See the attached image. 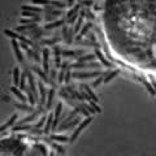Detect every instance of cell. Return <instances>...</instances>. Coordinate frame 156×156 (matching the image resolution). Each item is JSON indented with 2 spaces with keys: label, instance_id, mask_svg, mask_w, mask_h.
Instances as JSON below:
<instances>
[{
  "label": "cell",
  "instance_id": "40",
  "mask_svg": "<svg viewBox=\"0 0 156 156\" xmlns=\"http://www.w3.org/2000/svg\"><path fill=\"white\" fill-rule=\"evenodd\" d=\"M46 124V116H42L40 117V120H39V121L37 122V124H35V128H39V129H42V126H43V125Z\"/></svg>",
  "mask_w": 156,
  "mask_h": 156
},
{
  "label": "cell",
  "instance_id": "34",
  "mask_svg": "<svg viewBox=\"0 0 156 156\" xmlns=\"http://www.w3.org/2000/svg\"><path fill=\"white\" fill-rule=\"evenodd\" d=\"M21 16H23L25 18H35V17H38L37 13H34V12H28V11H22V13H21Z\"/></svg>",
  "mask_w": 156,
  "mask_h": 156
},
{
  "label": "cell",
  "instance_id": "6",
  "mask_svg": "<svg viewBox=\"0 0 156 156\" xmlns=\"http://www.w3.org/2000/svg\"><path fill=\"white\" fill-rule=\"evenodd\" d=\"M31 69L35 72V73L38 74V76H39V78H42V81H43V82H47V83H48V85H51V86H52V87L56 85L55 82H52V81L50 79L48 74H46V73H44V70H42V69H39V68H37V67H33Z\"/></svg>",
  "mask_w": 156,
  "mask_h": 156
},
{
  "label": "cell",
  "instance_id": "42",
  "mask_svg": "<svg viewBox=\"0 0 156 156\" xmlns=\"http://www.w3.org/2000/svg\"><path fill=\"white\" fill-rule=\"evenodd\" d=\"M77 20H78V13H77V14H74V16H72L70 18H67V22L69 23V25H73V23L76 22Z\"/></svg>",
  "mask_w": 156,
  "mask_h": 156
},
{
  "label": "cell",
  "instance_id": "47",
  "mask_svg": "<svg viewBox=\"0 0 156 156\" xmlns=\"http://www.w3.org/2000/svg\"><path fill=\"white\" fill-rule=\"evenodd\" d=\"M51 77H50V79L52 81V82H55V78H56V70L55 69H52V70H51Z\"/></svg>",
  "mask_w": 156,
  "mask_h": 156
},
{
  "label": "cell",
  "instance_id": "35",
  "mask_svg": "<svg viewBox=\"0 0 156 156\" xmlns=\"http://www.w3.org/2000/svg\"><path fill=\"white\" fill-rule=\"evenodd\" d=\"M60 40V38H53V39H46V40H42L40 42V44H47V46H52V44H55L56 42H59Z\"/></svg>",
  "mask_w": 156,
  "mask_h": 156
},
{
  "label": "cell",
  "instance_id": "5",
  "mask_svg": "<svg viewBox=\"0 0 156 156\" xmlns=\"http://www.w3.org/2000/svg\"><path fill=\"white\" fill-rule=\"evenodd\" d=\"M42 59H43V70L46 74L50 73V50L48 48H44L42 51Z\"/></svg>",
  "mask_w": 156,
  "mask_h": 156
},
{
  "label": "cell",
  "instance_id": "14",
  "mask_svg": "<svg viewBox=\"0 0 156 156\" xmlns=\"http://www.w3.org/2000/svg\"><path fill=\"white\" fill-rule=\"evenodd\" d=\"M11 91L13 92L14 95H16V98L18 99V100L21 101V103H26V101H28V99H26V96L22 94V91H21V90H20L18 87H17V86H12V87H11Z\"/></svg>",
  "mask_w": 156,
  "mask_h": 156
},
{
  "label": "cell",
  "instance_id": "22",
  "mask_svg": "<svg viewBox=\"0 0 156 156\" xmlns=\"http://www.w3.org/2000/svg\"><path fill=\"white\" fill-rule=\"evenodd\" d=\"M118 74H120V69H116V70H112V72H108L107 76L104 77V81H103V82H104V83H108L109 81H112L115 77L118 76Z\"/></svg>",
  "mask_w": 156,
  "mask_h": 156
},
{
  "label": "cell",
  "instance_id": "20",
  "mask_svg": "<svg viewBox=\"0 0 156 156\" xmlns=\"http://www.w3.org/2000/svg\"><path fill=\"white\" fill-rule=\"evenodd\" d=\"M53 96H55V90L50 89L48 90V95H47V101H46V108H47V109H51V107H52Z\"/></svg>",
  "mask_w": 156,
  "mask_h": 156
},
{
  "label": "cell",
  "instance_id": "29",
  "mask_svg": "<svg viewBox=\"0 0 156 156\" xmlns=\"http://www.w3.org/2000/svg\"><path fill=\"white\" fill-rule=\"evenodd\" d=\"M91 28H92V23H91V22L85 23V25H83L82 28H81V30H79V34H78V35H79V37L82 38L83 35H86V34H87V33H89V30L91 29Z\"/></svg>",
  "mask_w": 156,
  "mask_h": 156
},
{
  "label": "cell",
  "instance_id": "10",
  "mask_svg": "<svg viewBox=\"0 0 156 156\" xmlns=\"http://www.w3.org/2000/svg\"><path fill=\"white\" fill-rule=\"evenodd\" d=\"M95 56H96V59L100 61L101 65H104V67H107V68H112L113 67V64L109 61V60H107L106 57H104V55L99 51V48H95Z\"/></svg>",
  "mask_w": 156,
  "mask_h": 156
},
{
  "label": "cell",
  "instance_id": "31",
  "mask_svg": "<svg viewBox=\"0 0 156 156\" xmlns=\"http://www.w3.org/2000/svg\"><path fill=\"white\" fill-rule=\"evenodd\" d=\"M21 91H25V89H26V73H23V74H21V78H20V85L17 86Z\"/></svg>",
  "mask_w": 156,
  "mask_h": 156
},
{
  "label": "cell",
  "instance_id": "3",
  "mask_svg": "<svg viewBox=\"0 0 156 156\" xmlns=\"http://www.w3.org/2000/svg\"><path fill=\"white\" fill-rule=\"evenodd\" d=\"M69 69H91V68H100V64L95 61H90V62H74V64H70L68 67Z\"/></svg>",
  "mask_w": 156,
  "mask_h": 156
},
{
  "label": "cell",
  "instance_id": "44",
  "mask_svg": "<svg viewBox=\"0 0 156 156\" xmlns=\"http://www.w3.org/2000/svg\"><path fill=\"white\" fill-rule=\"evenodd\" d=\"M44 18H46V21H47V23L50 22V21H56V16H53V14H47L46 17H44Z\"/></svg>",
  "mask_w": 156,
  "mask_h": 156
},
{
  "label": "cell",
  "instance_id": "17",
  "mask_svg": "<svg viewBox=\"0 0 156 156\" xmlns=\"http://www.w3.org/2000/svg\"><path fill=\"white\" fill-rule=\"evenodd\" d=\"M64 22H65L64 18L56 20V21H53V22H48L46 26H44V29H46V30H52L55 28H59V26H64Z\"/></svg>",
  "mask_w": 156,
  "mask_h": 156
},
{
  "label": "cell",
  "instance_id": "49",
  "mask_svg": "<svg viewBox=\"0 0 156 156\" xmlns=\"http://www.w3.org/2000/svg\"><path fill=\"white\" fill-rule=\"evenodd\" d=\"M85 17H87V18H90V20H94V14L91 13L90 11H86V14H85Z\"/></svg>",
  "mask_w": 156,
  "mask_h": 156
},
{
  "label": "cell",
  "instance_id": "12",
  "mask_svg": "<svg viewBox=\"0 0 156 156\" xmlns=\"http://www.w3.org/2000/svg\"><path fill=\"white\" fill-rule=\"evenodd\" d=\"M85 14H86V11L82 9L79 12V14H78V20L76 22V25H74V33H79L81 28H82V23H83V18H85Z\"/></svg>",
  "mask_w": 156,
  "mask_h": 156
},
{
  "label": "cell",
  "instance_id": "13",
  "mask_svg": "<svg viewBox=\"0 0 156 156\" xmlns=\"http://www.w3.org/2000/svg\"><path fill=\"white\" fill-rule=\"evenodd\" d=\"M40 140H44V142H47L48 143V145L52 147L53 150H56V151L59 152V154H64L65 152V150L62 148L61 146H59V145H56L55 142H52V139H51V138H48V137H44V138H40Z\"/></svg>",
  "mask_w": 156,
  "mask_h": 156
},
{
  "label": "cell",
  "instance_id": "21",
  "mask_svg": "<svg viewBox=\"0 0 156 156\" xmlns=\"http://www.w3.org/2000/svg\"><path fill=\"white\" fill-rule=\"evenodd\" d=\"M82 87H83V90H85V91L89 94V96L91 98V100H92V101H95V103H99V98L96 96V95H95V92L89 87V85H82Z\"/></svg>",
  "mask_w": 156,
  "mask_h": 156
},
{
  "label": "cell",
  "instance_id": "1",
  "mask_svg": "<svg viewBox=\"0 0 156 156\" xmlns=\"http://www.w3.org/2000/svg\"><path fill=\"white\" fill-rule=\"evenodd\" d=\"M91 121H92V116L86 117V118L83 120V121H81V122H79V125H78V128H77L76 130L73 131V134H72V137L69 138V142H70V143H73L74 140H76L77 138H78V135H79V134H81V131H82L83 129H85L86 126H87V125H89Z\"/></svg>",
  "mask_w": 156,
  "mask_h": 156
},
{
  "label": "cell",
  "instance_id": "52",
  "mask_svg": "<svg viewBox=\"0 0 156 156\" xmlns=\"http://www.w3.org/2000/svg\"><path fill=\"white\" fill-rule=\"evenodd\" d=\"M8 135V133H4V131H1L0 133V138H3V137H7Z\"/></svg>",
  "mask_w": 156,
  "mask_h": 156
},
{
  "label": "cell",
  "instance_id": "46",
  "mask_svg": "<svg viewBox=\"0 0 156 156\" xmlns=\"http://www.w3.org/2000/svg\"><path fill=\"white\" fill-rule=\"evenodd\" d=\"M150 81H151V85H152V87H154L155 90V92H156V81H155V77L154 76H150Z\"/></svg>",
  "mask_w": 156,
  "mask_h": 156
},
{
  "label": "cell",
  "instance_id": "2",
  "mask_svg": "<svg viewBox=\"0 0 156 156\" xmlns=\"http://www.w3.org/2000/svg\"><path fill=\"white\" fill-rule=\"evenodd\" d=\"M100 74H103L100 70H95V72H74L72 73L73 78H78V79H87V78H94V77H99Z\"/></svg>",
  "mask_w": 156,
  "mask_h": 156
},
{
  "label": "cell",
  "instance_id": "32",
  "mask_svg": "<svg viewBox=\"0 0 156 156\" xmlns=\"http://www.w3.org/2000/svg\"><path fill=\"white\" fill-rule=\"evenodd\" d=\"M50 138L52 140H57V142H68V137L65 135H57V134H52V135H50Z\"/></svg>",
  "mask_w": 156,
  "mask_h": 156
},
{
  "label": "cell",
  "instance_id": "45",
  "mask_svg": "<svg viewBox=\"0 0 156 156\" xmlns=\"http://www.w3.org/2000/svg\"><path fill=\"white\" fill-rule=\"evenodd\" d=\"M53 52H55V56H61V50L57 46H53Z\"/></svg>",
  "mask_w": 156,
  "mask_h": 156
},
{
  "label": "cell",
  "instance_id": "53",
  "mask_svg": "<svg viewBox=\"0 0 156 156\" xmlns=\"http://www.w3.org/2000/svg\"><path fill=\"white\" fill-rule=\"evenodd\" d=\"M50 156H55V154H53V152H51V154H50Z\"/></svg>",
  "mask_w": 156,
  "mask_h": 156
},
{
  "label": "cell",
  "instance_id": "30",
  "mask_svg": "<svg viewBox=\"0 0 156 156\" xmlns=\"http://www.w3.org/2000/svg\"><path fill=\"white\" fill-rule=\"evenodd\" d=\"M4 34L7 35V37H9L11 39H18L20 38V35L18 33H16V31H13V30H11V29H5L4 30Z\"/></svg>",
  "mask_w": 156,
  "mask_h": 156
},
{
  "label": "cell",
  "instance_id": "27",
  "mask_svg": "<svg viewBox=\"0 0 156 156\" xmlns=\"http://www.w3.org/2000/svg\"><path fill=\"white\" fill-rule=\"evenodd\" d=\"M81 7H82V4H81V3H77V4L74 5V7L72 8V9H69V12L67 13V18H70L72 16H74V14H77V13H78V11L81 9Z\"/></svg>",
  "mask_w": 156,
  "mask_h": 156
},
{
  "label": "cell",
  "instance_id": "39",
  "mask_svg": "<svg viewBox=\"0 0 156 156\" xmlns=\"http://www.w3.org/2000/svg\"><path fill=\"white\" fill-rule=\"evenodd\" d=\"M70 79H72V72H70V69H67V72H65V77H64V82L65 83H67V85H68V83L69 82H70Z\"/></svg>",
  "mask_w": 156,
  "mask_h": 156
},
{
  "label": "cell",
  "instance_id": "24",
  "mask_svg": "<svg viewBox=\"0 0 156 156\" xmlns=\"http://www.w3.org/2000/svg\"><path fill=\"white\" fill-rule=\"evenodd\" d=\"M138 79H139V81H142V82H143V85H145V87L147 89V91H148L150 94H151V95H156V92H155L154 87H152V85L148 82V81H147V79H145V78H143V77L138 78Z\"/></svg>",
  "mask_w": 156,
  "mask_h": 156
},
{
  "label": "cell",
  "instance_id": "51",
  "mask_svg": "<svg viewBox=\"0 0 156 156\" xmlns=\"http://www.w3.org/2000/svg\"><path fill=\"white\" fill-rule=\"evenodd\" d=\"M74 1H76V0H68V3H67V5H68V8H70L72 5L74 4Z\"/></svg>",
  "mask_w": 156,
  "mask_h": 156
},
{
  "label": "cell",
  "instance_id": "28",
  "mask_svg": "<svg viewBox=\"0 0 156 156\" xmlns=\"http://www.w3.org/2000/svg\"><path fill=\"white\" fill-rule=\"evenodd\" d=\"M14 107L18 108V109H21V111H28V112H33V111H34V107L28 106L26 103H16V104H14Z\"/></svg>",
  "mask_w": 156,
  "mask_h": 156
},
{
  "label": "cell",
  "instance_id": "43",
  "mask_svg": "<svg viewBox=\"0 0 156 156\" xmlns=\"http://www.w3.org/2000/svg\"><path fill=\"white\" fill-rule=\"evenodd\" d=\"M62 37H64L65 43L68 42V28L67 26H62Z\"/></svg>",
  "mask_w": 156,
  "mask_h": 156
},
{
  "label": "cell",
  "instance_id": "38",
  "mask_svg": "<svg viewBox=\"0 0 156 156\" xmlns=\"http://www.w3.org/2000/svg\"><path fill=\"white\" fill-rule=\"evenodd\" d=\"M30 131V134H31V135H42V134H43V130H42V129H39V128H33L31 130H29Z\"/></svg>",
  "mask_w": 156,
  "mask_h": 156
},
{
  "label": "cell",
  "instance_id": "18",
  "mask_svg": "<svg viewBox=\"0 0 156 156\" xmlns=\"http://www.w3.org/2000/svg\"><path fill=\"white\" fill-rule=\"evenodd\" d=\"M22 11H28V12H34V13H42L44 12L43 8H39V7H35V5H22L21 7Z\"/></svg>",
  "mask_w": 156,
  "mask_h": 156
},
{
  "label": "cell",
  "instance_id": "8",
  "mask_svg": "<svg viewBox=\"0 0 156 156\" xmlns=\"http://www.w3.org/2000/svg\"><path fill=\"white\" fill-rule=\"evenodd\" d=\"M62 112V103H57V107L55 109V113H53V122H52V130H55L57 128V124L60 121V115Z\"/></svg>",
  "mask_w": 156,
  "mask_h": 156
},
{
  "label": "cell",
  "instance_id": "9",
  "mask_svg": "<svg viewBox=\"0 0 156 156\" xmlns=\"http://www.w3.org/2000/svg\"><path fill=\"white\" fill-rule=\"evenodd\" d=\"M38 87H39V94H40V101H39V104H40V106H46V101H47V89L44 87L43 82H40V81L38 82Z\"/></svg>",
  "mask_w": 156,
  "mask_h": 156
},
{
  "label": "cell",
  "instance_id": "25",
  "mask_svg": "<svg viewBox=\"0 0 156 156\" xmlns=\"http://www.w3.org/2000/svg\"><path fill=\"white\" fill-rule=\"evenodd\" d=\"M25 92H26V95H28V101L30 103V106L34 107V106H35V103H37V99H35L34 94H33V92L30 91V89H29V87H26V89H25Z\"/></svg>",
  "mask_w": 156,
  "mask_h": 156
},
{
  "label": "cell",
  "instance_id": "37",
  "mask_svg": "<svg viewBox=\"0 0 156 156\" xmlns=\"http://www.w3.org/2000/svg\"><path fill=\"white\" fill-rule=\"evenodd\" d=\"M89 106L92 108V109L95 111V113H100L101 112V109H100V107L98 106V103H95V101H92V100H90L89 101Z\"/></svg>",
  "mask_w": 156,
  "mask_h": 156
},
{
  "label": "cell",
  "instance_id": "48",
  "mask_svg": "<svg viewBox=\"0 0 156 156\" xmlns=\"http://www.w3.org/2000/svg\"><path fill=\"white\" fill-rule=\"evenodd\" d=\"M81 4L86 5V7H90V5L92 4V1H91V0H81Z\"/></svg>",
  "mask_w": 156,
  "mask_h": 156
},
{
  "label": "cell",
  "instance_id": "26",
  "mask_svg": "<svg viewBox=\"0 0 156 156\" xmlns=\"http://www.w3.org/2000/svg\"><path fill=\"white\" fill-rule=\"evenodd\" d=\"M20 78H21V73H20V68H14L13 70V86H18L20 85Z\"/></svg>",
  "mask_w": 156,
  "mask_h": 156
},
{
  "label": "cell",
  "instance_id": "23",
  "mask_svg": "<svg viewBox=\"0 0 156 156\" xmlns=\"http://www.w3.org/2000/svg\"><path fill=\"white\" fill-rule=\"evenodd\" d=\"M35 125H30V124H25V125H16V126L13 128L14 131H29L31 130L33 128H34Z\"/></svg>",
  "mask_w": 156,
  "mask_h": 156
},
{
  "label": "cell",
  "instance_id": "15",
  "mask_svg": "<svg viewBox=\"0 0 156 156\" xmlns=\"http://www.w3.org/2000/svg\"><path fill=\"white\" fill-rule=\"evenodd\" d=\"M17 118H18V116H17V115H16V113H14V115H13V116H12V117H11V118H9V120H8V121H7V122H5V124H3V125H1V126H0V133H1V131H5V130H7V129H8V128H11V126H13V125H14V124H16V121H17Z\"/></svg>",
  "mask_w": 156,
  "mask_h": 156
},
{
  "label": "cell",
  "instance_id": "50",
  "mask_svg": "<svg viewBox=\"0 0 156 156\" xmlns=\"http://www.w3.org/2000/svg\"><path fill=\"white\" fill-rule=\"evenodd\" d=\"M20 47H21V48H23V50H28L29 48V46L26 43H23V42H20Z\"/></svg>",
  "mask_w": 156,
  "mask_h": 156
},
{
  "label": "cell",
  "instance_id": "33",
  "mask_svg": "<svg viewBox=\"0 0 156 156\" xmlns=\"http://www.w3.org/2000/svg\"><path fill=\"white\" fill-rule=\"evenodd\" d=\"M108 72H109V70H108ZM108 72H106V73H103V74H100L98 79H95V81H94V83H92V86H94V87H98V86L100 85L101 82H103V81H104V77L107 76V73H108Z\"/></svg>",
  "mask_w": 156,
  "mask_h": 156
},
{
  "label": "cell",
  "instance_id": "7",
  "mask_svg": "<svg viewBox=\"0 0 156 156\" xmlns=\"http://www.w3.org/2000/svg\"><path fill=\"white\" fill-rule=\"evenodd\" d=\"M25 73H26V77H28V82H29V89H30V91H31L33 94H34L35 99H38V91H37V87H35V81H34V76H33V74L30 73L29 70H26Z\"/></svg>",
  "mask_w": 156,
  "mask_h": 156
},
{
  "label": "cell",
  "instance_id": "16",
  "mask_svg": "<svg viewBox=\"0 0 156 156\" xmlns=\"http://www.w3.org/2000/svg\"><path fill=\"white\" fill-rule=\"evenodd\" d=\"M52 122H53V113H51V115L47 117V121H46V124H44L43 134H46V135L50 134V131L52 130Z\"/></svg>",
  "mask_w": 156,
  "mask_h": 156
},
{
  "label": "cell",
  "instance_id": "4",
  "mask_svg": "<svg viewBox=\"0 0 156 156\" xmlns=\"http://www.w3.org/2000/svg\"><path fill=\"white\" fill-rule=\"evenodd\" d=\"M79 122H81L79 117H74L72 121H68V122H61V124L59 125L57 131H64V130H67V129H73L76 125H79Z\"/></svg>",
  "mask_w": 156,
  "mask_h": 156
},
{
  "label": "cell",
  "instance_id": "41",
  "mask_svg": "<svg viewBox=\"0 0 156 156\" xmlns=\"http://www.w3.org/2000/svg\"><path fill=\"white\" fill-rule=\"evenodd\" d=\"M65 72H67V69H64V68H61V72H60V74H59V78H57V82H59V83H61V82H64V77H65Z\"/></svg>",
  "mask_w": 156,
  "mask_h": 156
},
{
  "label": "cell",
  "instance_id": "36",
  "mask_svg": "<svg viewBox=\"0 0 156 156\" xmlns=\"http://www.w3.org/2000/svg\"><path fill=\"white\" fill-rule=\"evenodd\" d=\"M31 3L37 5H51V0H31Z\"/></svg>",
  "mask_w": 156,
  "mask_h": 156
},
{
  "label": "cell",
  "instance_id": "11",
  "mask_svg": "<svg viewBox=\"0 0 156 156\" xmlns=\"http://www.w3.org/2000/svg\"><path fill=\"white\" fill-rule=\"evenodd\" d=\"M12 47H13V51L16 53V57L20 62H23V56H22V52H21V47H20V43L17 42V39H12Z\"/></svg>",
  "mask_w": 156,
  "mask_h": 156
},
{
  "label": "cell",
  "instance_id": "19",
  "mask_svg": "<svg viewBox=\"0 0 156 156\" xmlns=\"http://www.w3.org/2000/svg\"><path fill=\"white\" fill-rule=\"evenodd\" d=\"M76 59L78 60L77 62H90V61H95L96 56H95V53H89V55H85L82 57H76Z\"/></svg>",
  "mask_w": 156,
  "mask_h": 156
}]
</instances>
